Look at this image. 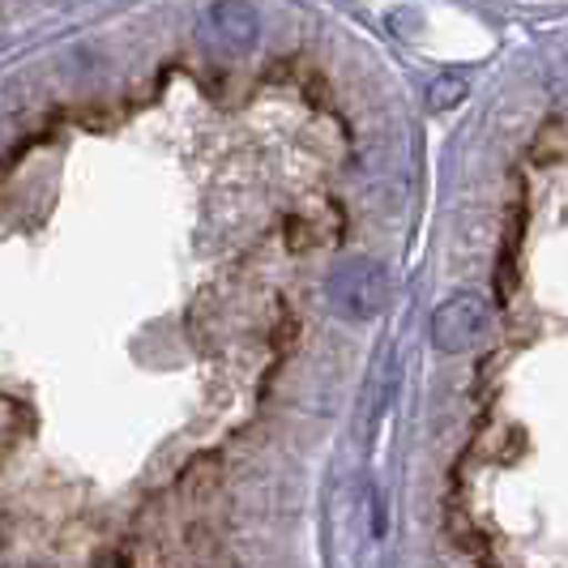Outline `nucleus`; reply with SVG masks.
I'll return each mask as SVG.
<instances>
[{
  "instance_id": "1",
  "label": "nucleus",
  "mask_w": 568,
  "mask_h": 568,
  "mask_svg": "<svg viewBox=\"0 0 568 568\" xmlns=\"http://www.w3.org/2000/svg\"><path fill=\"white\" fill-rule=\"evenodd\" d=\"M394 295L389 283V270L376 265V261H342L338 270L329 274L325 283V300H329V313H338L342 321H372V316L385 313Z\"/></svg>"
},
{
  "instance_id": "2",
  "label": "nucleus",
  "mask_w": 568,
  "mask_h": 568,
  "mask_svg": "<svg viewBox=\"0 0 568 568\" xmlns=\"http://www.w3.org/2000/svg\"><path fill=\"white\" fill-rule=\"evenodd\" d=\"M487 325H491V313L479 295H454L427 316V342L445 355H462L475 342H484Z\"/></svg>"
},
{
  "instance_id": "3",
  "label": "nucleus",
  "mask_w": 568,
  "mask_h": 568,
  "mask_svg": "<svg viewBox=\"0 0 568 568\" xmlns=\"http://www.w3.org/2000/svg\"><path fill=\"white\" fill-rule=\"evenodd\" d=\"M205 34L227 52H244L256 39V9L248 0H214L205 9Z\"/></svg>"
},
{
  "instance_id": "4",
  "label": "nucleus",
  "mask_w": 568,
  "mask_h": 568,
  "mask_svg": "<svg viewBox=\"0 0 568 568\" xmlns=\"http://www.w3.org/2000/svg\"><path fill=\"white\" fill-rule=\"evenodd\" d=\"M214 487H219V470H214V462H193V466L180 475V491H184L189 500H205V496H214Z\"/></svg>"
},
{
  "instance_id": "5",
  "label": "nucleus",
  "mask_w": 568,
  "mask_h": 568,
  "mask_svg": "<svg viewBox=\"0 0 568 568\" xmlns=\"http://www.w3.org/2000/svg\"><path fill=\"white\" fill-rule=\"evenodd\" d=\"M462 94H466V82H462V78H440V82L432 85V94H427V108H432V112H445V108H454Z\"/></svg>"
},
{
  "instance_id": "6",
  "label": "nucleus",
  "mask_w": 568,
  "mask_h": 568,
  "mask_svg": "<svg viewBox=\"0 0 568 568\" xmlns=\"http://www.w3.org/2000/svg\"><path fill=\"white\" fill-rule=\"evenodd\" d=\"M551 90H556V99H560V103H568V60L551 73Z\"/></svg>"
}]
</instances>
